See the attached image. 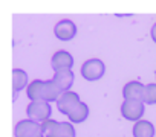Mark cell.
I'll return each instance as SVG.
<instances>
[{
  "instance_id": "4fadbf2b",
  "label": "cell",
  "mask_w": 156,
  "mask_h": 137,
  "mask_svg": "<svg viewBox=\"0 0 156 137\" xmlns=\"http://www.w3.org/2000/svg\"><path fill=\"white\" fill-rule=\"evenodd\" d=\"M133 137H154V126L150 120L141 119L133 125Z\"/></svg>"
},
{
  "instance_id": "9c48e42d",
  "label": "cell",
  "mask_w": 156,
  "mask_h": 137,
  "mask_svg": "<svg viewBox=\"0 0 156 137\" xmlns=\"http://www.w3.org/2000/svg\"><path fill=\"white\" fill-rule=\"evenodd\" d=\"M11 76H12V101H16L17 93L22 92L25 87L28 89L29 79H28V73L23 68H12Z\"/></svg>"
},
{
  "instance_id": "30bf717a",
  "label": "cell",
  "mask_w": 156,
  "mask_h": 137,
  "mask_svg": "<svg viewBox=\"0 0 156 137\" xmlns=\"http://www.w3.org/2000/svg\"><path fill=\"white\" fill-rule=\"evenodd\" d=\"M52 81L61 89L63 93L70 92V87L73 85L75 81V75L72 70H60V72H54Z\"/></svg>"
},
{
  "instance_id": "277c9868",
  "label": "cell",
  "mask_w": 156,
  "mask_h": 137,
  "mask_svg": "<svg viewBox=\"0 0 156 137\" xmlns=\"http://www.w3.org/2000/svg\"><path fill=\"white\" fill-rule=\"evenodd\" d=\"M54 34L60 41H70L76 35V25L69 18L60 20L54 28Z\"/></svg>"
},
{
  "instance_id": "5bb4252c",
  "label": "cell",
  "mask_w": 156,
  "mask_h": 137,
  "mask_svg": "<svg viewBox=\"0 0 156 137\" xmlns=\"http://www.w3.org/2000/svg\"><path fill=\"white\" fill-rule=\"evenodd\" d=\"M43 87H44V81H41V79L31 81L28 89H26L28 99H31V102L43 101Z\"/></svg>"
},
{
  "instance_id": "7a4b0ae2",
  "label": "cell",
  "mask_w": 156,
  "mask_h": 137,
  "mask_svg": "<svg viewBox=\"0 0 156 137\" xmlns=\"http://www.w3.org/2000/svg\"><path fill=\"white\" fill-rule=\"evenodd\" d=\"M26 113H28V119L38 122V123H43L44 120L51 119L52 107L49 102H44V101L29 102V105L26 107Z\"/></svg>"
},
{
  "instance_id": "7c38bea8",
  "label": "cell",
  "mask_w": 156,
  "mask_h": 137,
  "mask_svg": "<svg viewBox=\"0 0 156 137\" xmlns=\"http://www.w3.org/2000/svg\"><path fill=\"white\" fill-rule=\"evenodd\" d=\"M61 95H63L61 89L52 79L44 81V87H43V101L44 102H49V104L51 102H57Z\"/></svg>"
},
{
  "instance_id": "d6986e66",
  "label": "cell",
  "mask_w": 156,
  "mask_h": 137,
  "mask_svg": "<svg viewBox=\"0 0 156 137\" xmlns=\"http://www.w3.org/2000/svg\"><path fill=\"white\" fill-rule=\"evenodd\" d=\"M32 137H44V135H43V132H37V134H34Z\"/></svg>"
},
{
  "instance_id": "ac0fdd59",
  "label": "cell",
  "mask_w": 156,
  "mask_h": 137,
  "mask_svg": "<svg viewBox=\"0 0 156 137\" xmlns=\"http://www.w3.org/2000/svg\"><path fill=\"white\" fill-rule=\"evenodd\" d=\"M150 37H151V40L156 43V23L151 26V31H150Z\"/></svg>"
},
{
  "instance_id": "52a82bcc",
  "label": "cell",
  "mask_w": 156,
  "mask_h": 137,
  "mask_svg": "<svg viewBox=\"0 0 156 137\" xmlns=\"http://www.w3.org/2000/svg\"><path fill=\"white\" fill-rule=\"evenodd\" d=\"M80 102L81 101H80V95H78V93H75V92H66L57 101V108H58V111L61 114H66L67 116L70 113V110L75 105H78Z\"/></svg>"
},
{
  "instance_id": "2e32d148",
  "label": "cell",
  "mask_w": 156,
  "mask_h": 137,
  "mask_svg": "<svg viewBox=\"0 0 156 137\" xmlns=\"http://www.w3.org/2000/svg\"><path fill=\"white\" fill-rule=\"evenodd\" d=\"M142 102L145 105H154L156 104V82L147 84L142 96Z\"/></svg>"
},
{
  "instance_id": "3957f363",
  "label": "cell",
  "mask_w": 156,
  "mask_h": 137,
  "mask_svg": "<svg viewBox=\"0 0 156 137\" xmlns=\"http://www.w3.org/2000/svg\"><path fill=\"white\" fill-rule=\"evenodd\" d=\"M145 111V104L142 101H124L121 105V114L130 122H138L142 119Z\"/></svg>"
},
{
  "instance_id": "ffe728a7",
  "label": "cell",
  "mask_w": 156,
  "mask_h": 137,
  "mask_svg": "<svg viewBox=\"0 0 156 137\" xmlns=\"http://www.w3.org/2000/svg\"><path fill=\"white\" fill-rule=\"evenodd\" d=\"M154 76H156V72H154Z\"/></svg>"
},
{
  "instance_id": "ba28073f",
  "label": "cell",
  "mask_w": 156,
  "mask_h": 137,
  "mask_svg": "<svg viewBox=\"0 0 156 137\" xmlns=\"http://www.w3.org/2000/svg\"><path fill=\"white\" fill-rule=\"evenodd\" d=\"M145 85L139 81H129L122 89L124 101H142Z\"/></svg>"
},
{
  "instance_id": "5b68a950",
  "label": "cell",
  "mask_w": 156,
  "mask_h": 137,
  "mask_svg": "<svg viewBox=\"0 0 156 137\" xmlns=\"http://www.w3.org/2000/svg\"><path fill=\"white\" fill-rule=\"evenodd\" d=\"M51 65L54 72L60 70H72L73 67V56L67 50H57L51 58Z\"/></svg>"
},
{
  "instance_id": "6da1fadb",
  "label": "cell",
  "mask_w": 156,
  "mask_h": 137,
  "mask_svg": "<svg viewBox=\"0 0 156 137\" xmlns=\"http://www.w3.org/2000/svg\"><path fill=\"white\" fill-rule=\"evenodd\" d=\"M104 73H106V65L100 58H90L84 61L81 65V75L86 81H90V82L98 81L104 76Z\"/></svg>"
},
{
  "instance_id": "8fae6325",
  "label": "cell",
  "mask_w": 156,
  "mask_h": 137,
  "mask_svg": "<svg viewBox=\"0 0 156 137\" xmlns=\"http://www.w3.org/2000/svg\"><path fill=\"white\" fill-rule=\"evenodd\" d=\"M89 105L87 104H84L83 101L78 104V105H75L72 110H70V113L67 114V117H69V122L70 123H83L87 117H89Z\"/></svg>"
},
{
  "instance_id": "9a60e30c",
  "label": "cell",
  "mask_w": 156,
  "mask_h": 137,
  "mask_svg": "<svg viewBox=\"0 0 156 137\" xmlns=\"http://www.w3.org/2000/svg\"><path fill=\"white\" fill-rule=\"evenodd\" d=\"M41 125V132L44 137H57V131H58V126H60V122L55 120V119H48L44 120Z\"/></svg>"
},
{
  "instance_id": "8992f818",
  "label": "cell",
  "mask_w": 156,
  "mask_h": 137,
  "mask_svg": "<svg viewBox=\"0 0 156 137\" xmlns=\"http://www.w3.org/2000/svg\"><path fill=\"white\" fill-rule=\"evenodd\" d=\"M37 132H41V125L31 119L20 120L14 128V137H32Z\"/></svg>"
},
{
  "instance_id": "e0dca14e",
  "label": "cell",
  "mask_w": 156,
  "mask_h": 137,
  "mask_svg": "<svg viewBox=\"0 0 156 137\" xmlns=\"http://www.w3.org/2000/svg\"><path fill=\"white\" fill-rule=\"evenodd\" d=\"M57 137H76V131L73 128V123L70 122H60Z\"/></svg>"
}]
</instances>
